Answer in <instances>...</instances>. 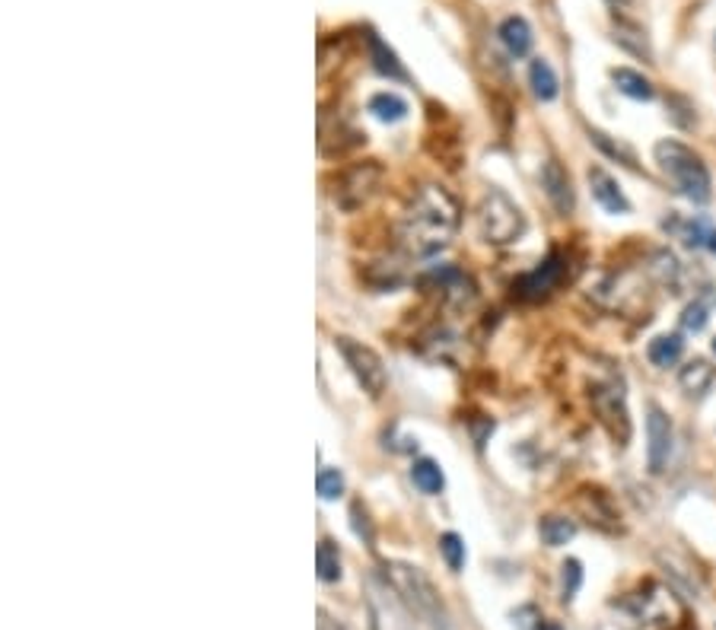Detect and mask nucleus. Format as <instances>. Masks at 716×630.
<instances>
[{
  "label": "nucleus",
  "mask_w": 716,
  "mask_h": 630,
  "mask_svg": "<svg viewBox=\"0 0 716 630\" xmlns=\"http://www.w3.org/2000/svg\"><path fill=\"white\" fill-rule=\"evenodd\" d=\"M459 229V204L440 185H423L414 198H411L408 210L402 217V229L398 239L414 258H427V255L440 252L446 242L456 236Z\"/></svg>",
  "instance_id": "obj_1"
},
{
  "label": "nucleus",
  "mask_w": 716,
  "mask_h": 630,
  "mask_svg": "<svg viewBox=\"0 0 716 630\" xmlns=\"http://www.w3.org/2000/svg\"><path fill=\"white\" fill-rule=\"evenodd\" d=\"M382 579L398 592L408 611L423 621L430 630H450V608H446L443 596L440 589L433 586V579L414 564H402V560H385L382 564Z\"/></svg>",
  "instance_id": "obj_2"
},
{
  "label": "nucleus",
  "mask_w": 716,
  "mask_h": 630,
  "mask_svg": "<svg viewBox=\"0 0 716 630\" xmlns=\"http://www.w3.org/2000/svg\"><path fill=\"white\" fill-rule=\"evenodd\" d=\"M653 156H656V163L665 172V179L678 189V195H684L694 204H707L713 198V182H710L707 166L682 141H659L653 147Z\"/></svg>",
  "instance_id": "obj_3"
},
{
  "label": "nucleus",
  "mask_w": 716,
  "mask_h": 630,
  "mask_svg": "<svg viewBox=\"0 0 716 630\" xmlns=\"http://www.w3.org/2000/svg\"><path fill=\"white\" fill-rule=\"evenodd\" d=\"M478 220H481L484 239L494 242V246H507V242H516L526 233V217H522L519 204L500 189H490L484 195Z\"/></svg>",
  "instance_id": "obj_4"
},
{
  "label": "nucleus",
  "mask_w": 716,
  "mask_h": 630,
  "mask_svg": "<svg viewBox=\"0 0 716 630\" xmlns=\"http://www.w3.org/2000/svg\"><path fill=\"white\" fill-rule=\"evenodd\" d=\"M334 347H338V354L344 357L347 370L353 373V379L360 383V389L366 392L370 398H379L385 392V385H389V373H385V363L382 357H379L376 351H373L370 344H363V341H353V338H334Z\"/></svg>",
  "instance_id": "obj_5"
},
{
  "label": "nucleus",
  "mask_w": 716,
  "mask_h": 630,
  "mask_svg": "<svg viewBox=\"0 0 716 630\" xmlns=\"http://www.w3.org/2000/svg\"><path fill=\"white\" fill-rule=\"evenodd\" d=\"M366 608H370L373 630H414V624H411L414 615L398 598V592L385 583L382 573L366 579Z\"/></svg>",
  "instance_id": "obj_6"
},
{
  "label": "nucleus",
  "mask_w": 716,
  "mask_h": 630,
  "mask_svg": "<svg viewBox=\"0 0 716 630\" xmlns=\"http://www.w3.org/2000/svg\"><path fill=\"white\" fill-rule=\"evenodd\" d=\"M624 611L631 615V621L640 624L643 630H665L672 624V615L678 611V602L672 598V592L650 586V589H646V596L640 592V596L627 598Z\"/></svg>",
  "instance_id": "obj_7"
},
{
  "label": "nucleus",
  "mask_w": 716,
  "mask_h": 630,
  "mask_svg": "<svg viewBox=\"0 0 716 630\" xmlns=\"http://www.w3.org/2000/svg\"><path fill=\"white\" fill-rule=\"evenodd\" d=\"M672 421L659 404H650L646 408V468L653 475H663L665 465H669L672 455Z\"/></svg>",
  "instance_id": "obj_8"
},
{
  "label": "nucleus",
  "mask_w": 716,
  "mask_h": 630,
  "mask_svg": "<svg viewBox=\"0 0 716 630\" xmlns=\"http://www.w3.org/2000/svg\"><path fill=\"white\" fill-rule=\"evenodd\" d=\"M593 404H595V411H599L602 421H605V427L612 430L614 440H621V446H624V442L631 440V417H627V408H624V392L614 389V385H595Z\"/></svg>",
  "instance_id": "obj_9"
},
{
  "label": "nucleus",
  "mask_w": 716,
  "mask_h": 630,
  "mask_svg": "<svg viewBox=\"0 0 716 630\" xmlns=\"http://www.w3.org/2000/svg\"><path fill=\"white\" fill-rule=\"evenodd\" d=\"M379 179H382V170H379L376 163L353 166V170L344 176V182H341V189H338V204H341V208H347V210L360 208V204H363L366 198L376 191Z\"/></svg>",
  "instance_id": "obj_10"
},
{
  "label": "nucleus",
  "mask_w": 716,
  "mask_h": 630,
  "mask_svg": "<svg viewBox=\"0 0 716 630\" xmlns=\"http://www.w3.org/2000/svg\"><path fill=\"white\" fill-rule=\"evenodd\" d=\"M541 189H545L547 201H551V208L557 210V214H573V208H576V191H573V182L570 176H566V170L557 163V160H547L545 166H541Z\"/></svg>",
  "instance_id": "obj_11"
},
{
  "label": "nucleus",
  "mask_w": 716,
  "mask_h": 630,
  "mask_svg": "<svg viewBox=\"0 0 716 630\" xmlns=\"http://www.w3.org/2000/svg\"><path fill=\"white\" fill-rule=\"evenodd\" d=\"M560 280H564V258H560V255H551L545 265L522 274L516 290H519L522 299H545L551 290H557Z\"/></svg>",
  "instance_id": "obj_12"
},
{
  "label": "nucleus",
  "mask_w": 716,
  "mask_h": 630,
  "mask_svg": "<svg viewBox=\"0 0 716 630\" xmlns=\"http://www.w3.org/2000/svg\"><path fill=\"white\" fill-rule=\"evenodd\" d=\"M589 189H593L595 204H599L605 214H614V217L631 214V201H627L621 185L614 182L602 166H593V170H589Z\"/></svg>",
  "instance_id": "obj_13"
},
{
  "label": "nucleus",
  "mask_w": 716,
  "mask_h": 630,
  "mask_svg": "<svg viewBox=\"0 0 716 630\" xmlns=\"http://www.w3.org/2000/svg\"><path fill=\"white\" fill-rule=\"evenodd\" d=\"M672 233H675L688 248H707V252H716V227L707 220V217L675 220L672 223Z\"/></svg>",
  "instance_id": "obj_14"
},
{
  "label": "nucleus",
  "mask_w": 716,
  "mask_h": 630,
  "mask_svg": "<svg viewBox=\"0 0 716 630\" xmlns=\"http://www.w3.org/2000/svg\"><path fill=\"white\" fill-rule=\"evenodd\" d=\"M497 35H500L503 48H507L513 58H526V54L532 52V26H528L522 16H507V20L500 23V29H497Z\"/></svg>",
  "instance_id": "obj_15"
},
{
  "label": "nucleus",
  "mask_w": 716,
  "mask_h": 630,
  "mask_svg": "<svg viewBox=\"0 0 716 630\" xmlns=\"http://www.w3.org/2000/svg\"><path fill=\"white\" fill-rule=\"evenodd\" d=\"M716 383V370L707 363V360H691V363L682 366V373H678V385H682L688 395H707L710 385Z\"/></svg>",
  "instance_id": "obj_16"
},
{
  "label": "nucleus",
  "mask_w": 716,
  "mask_h": 630,
  "mask_svg": "<svg viewBox=\"0 0 716 630\" xmlns=\"http://www.w3.org/2000/svg\"><path fill=\"white\" fill-rule=\"evenodd\" d=\"M682 354H684L682 334H659V338H653L650 347H646V357H650V363L659 366V370L675 366L678 360H682Z\"/></svg>",
  "instance_id": "obj_17"
},
{
  "label": "nucleus",
  "mask_w": 716,
  "mask_h": 630,
  "mask_svg": "<svg viewBox=\"0 0 716 630\" xmlns=\"http://www.w3.org/2000/svg\"><path fill=\"white\" fill-rule=\"evenodd\" d=\"M528 83H532V92L541 102H554L560 92L557 73H554V67L547 64L545 58H535L532 64H528Z\"/></svg>",
  "instance_id": "obj_18"
},
{
  "label": "nucleus",
  "mask_w": 716,
  "mask_h": 630,
  "mask_svg": "<svg viewBox=\"0 0 716 630\" xmlns=\"http://www.w3.org/2000/svg\"><path fill=\"white\" fill-rule=\"evenodd\" d=\"M612 80H614V86H618V90L624 92L627 99H637V102H650V99L656 96V90H653L650 80H646L640 71H631V67H614Z\"/></svg>",
  "instance_id": "obj_19"
},
{
  "label": "nucleus",
  "mask_w": 716,
  "mask_h": 630,
  "mask_svg": "<svg viewBox=\"0 0 716 630\" xmlns=\"http://www.w3.org/2000/svg\"><path fill=\"white\" fill-rule=\"evenodd\" d=\"M366 42H370V61H373V67H376V73H382V77H389V80H408V73H404L398 54L392 52L379 35L370 33V39Z\"/></svg>",
  "instance_id": "obj_20"
},
{
  "label": "nucleus",
  "mask_w": 716,
  "mask_h": 630,
  "mask_svg": "<svg viewBox=\"0 0 716 630\" xmlns=\"http://www.w3.org/2000/svg\"><path fill=\"white\" fill-rule=\"evenodd\" d=\"M411 481H414V488L421 490V494H430V497L443 494V488H446L443 468L433 459H417L414 465H411Z\"/></svg>",
  "instance_id": "obj_21"
},
{
  "label": "nucleus",
  "mask_w": 716,
  "mask_h": 630,
  "mask_svg": "<svg viewBox=\"0 0 716 630\" xmlns=\"http://www.w3.org/2000/svg\"><path fill=\"white\" fill-rule=\"evenodd\" d=\"M538 535L547 548H560L576 535V526H573L570 519H564V516H545V519L538 522Z\"/></svg>",
  "instance_id": "obj_22"
},
{
  "label": "nucleus",
  "mask_w": 716,
  "mask_h": 630,
  "mask_svg": "<svg viewBox=\"0 0 716 630\" xmlns=\"http://www.w3.org/2000/svg\"><path fill=\"white\" fill-rule=\"evenodd\" d=\"M370 111L379 118V121L395 124L408 115V102H404L402 96H395V92H376V96L370 99Z\"/></svg>",
  "instance_id": "obj_23"
},
{
  "label": "nucleus",
  "mask_w": 716,
  "mask_h": 630,
  "mask_svg": "<svg viewBox=\"0 0 716 630\" xmlns=\"http://www.w3.org/2000/svg\"><path fill=\"white\" fill-rule=\"evenodd\" d=\"M589 141L595 143V147L602 150V153H608L612 160H618V163H624L627 170H637V153H634L627 143L621 141H612V137L605 134V131H589Z\"/></svg>",
  "instance_id": "obj_24"
},
{
  "label": "nucleus",
  "mask_w": 716,
  "mask_h": 630,
  "mask_svg": "<svg viewBox=\"0 0 716 630\" xmlns=\"http://www.w3.org/2000/svg\"><path fill=\"white\" fill-rule=\"evenodd\" d=\"M315 567H319L322 583H338L341 579V554L332 541H319V548H315Z\"/></svg>",
  "instance_id": "obj_25"
},
{
  "label": "nucleus",
  "mask_w": 716,
  "mask_h": 630,
  "mask_svg": "<svg viewBox=\"0 0 716 630\" xmlns=\"http://www.w3.org/2000/svg\"><path fill=\"white\" fill-rule=\"evenodd\" d=\"M580 586H583V564L576 557L564 560V567H560V596H564V602H573Z\"/></svg>",
  "instance_id": "obj_26"
},
{
  "label": "nucleus",
  "mask_w": 716,
  "mask_h": 630,
  "mask_svg": "<svg viewBox=\"0 0 716 630\" xmlns=\"http://www.w3.org/2000/svg\"><path fill=\"white\" fill-rule=\"evenodd\" d=\"M440 554H443V560H446L450 570L459 573L465 567V541L459 538L456 532H446L443 538H440Z\"/></svg>",
  "instance_id": "obj_27"
},
{
  "label": "nucleus",
  "mask_w": 716,
  "mask_h": 630,
  "mask_svg": "<svg viewBox=\"0 0 716 630\" xmlns=\"http://www.w3.org/2000/svg\"><path fill=\"white\" fill-rule=\"evenodd\" d=\"M315 488H319L322 500H338L344 494V475H341L338 468H322L319 478H315Z\"/></svg>",
  "instance_id": "obj_28"
},
{
  "label": "nucleus",
  "mask_w": 716,
  "mask_h": 630,
  "mask_svg": "<svg viewBox=\"0 0 716 630\" xmlns=\"http://www.w3.org/2000/svg\"><path fill=\"white\" fill-rule=\"evenodd\" d=\"M707 322H710V312H707V305H703L701 299H694L691 305H684L682 328H688V332H703V328H707Z\"/></svg>",
  "instance_id": "obj_29"
},
{
  "label": "nucleus",
  "mask_w": 716,
  "mask_h": 630,
  "mask_svg": "<svg viewBox=\"0 0 716 630\" xmlns=\"http://www.w3.org/2000/svg\"><path fill=\"white\" fill-rule=\"evenodd\" d=\"M351 526H353V532H357V538H363V545L373 548V541H376V532H373L370 516H366V509L360 507V503H353V507H351Z\"/></svg>",
  "instance_id": "obj_30"
},
{
  "label": "nucleus",
  "mask_w": 716,
  "mask_h": 630,
  "mask_svg": "<svg viewBox=\"0 0 716 630\" xmlns=\"http://www.w3.org/2000/svg\"><path fill=\"white\" fill-rule=\"evenodd\" d=\"M538 630H560V624H554V621H541V624H538Z\"/></svg>",
  "instance_id": "obj_31"
},
{
  "label": "nucleus",
  "mask_w": 716,
  "mask_h": 630,
  "mask_svg": "<svg viewBox=\"0 0 716 630\" xmlns=\"http://www.w3.org/2000/svg\"><path fill=\"white\" fill-rule=\"evenodd\" d=\"M713 354H716V338H713Z\"/></svg>",
  "instance_id": "obj_32"
}]
</instances>
